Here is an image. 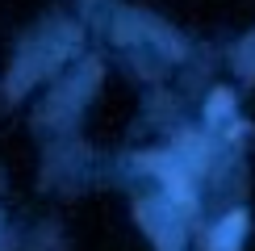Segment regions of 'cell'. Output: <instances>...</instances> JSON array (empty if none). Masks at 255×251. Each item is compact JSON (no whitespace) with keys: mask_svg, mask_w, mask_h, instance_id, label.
<instances>
[{"mask_svg":"<svg viewBox=\"0 0 255 251\" xmlns=\"http://www.w3.org/2000/svg\"><path fill=\"white\" fill-rule=\"evenodd\" d=\"M239 226H243V214L226 218V222L218 226V235H214V247H218V251H226V247H230V243H235V239H239Z\"/></svg>","mask_w":255,"mask_h":251,"instance_id":"1","label":"cell"},{"mask_svg":"<svg viewBox=\"0 0 255 251\" xmlns=\"http://www.w3.org/2000/svg\"><path fill=\"white\" fill-rule=\"evenodd\" d=\"M226 109H230V97H226V92H218V101L209 105V118H222Z\"/></svg>","mask_w":255,"mask_h":251,"instance_id":"2","label":"cell"}]
</instances>
